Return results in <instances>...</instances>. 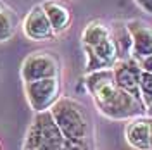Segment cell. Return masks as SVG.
I'll use <instances>...</instances> for the list:
<instances>
[{"label":"cell","instance_id":"7c38bea8","mask_svg":"<svg viewBox=\"0 0 152 150\" xmlns=\"http://www.w3.org/2000/svg\"><path fill=\"white\" fill-rule=\"evenodd\" d=\"M111 38L116 45L119 60L133 59V38L126 23H121V21L114 23L111 26Z\"/></svg>","mask_w":152,"mask_h":150},{"label":"cell","instance_id":"44dd1931","mask_svg":"<svg viewBox=\"0 0 152 150\" xmlns=\"http://www.w3.org/2000/svg\"><path fill=\"white\" fill-rule=\"evenodd\" d=\"M5 9V5H4V4H2V2H0V12H2V10Z\"/></svg>","mask_w":152,"mask_h":150},{"label":"cell","instance_id":"ac0fdd59","mask_svg":"<svg viewBox=\"0 0 152 150\" xmlns=\"http://www.w3.org/2000/svg\"><path fill=\"white\" fill-rule=\"evenodd\" d=\"M138 62H140V67H142V71H145V73H151V74H152V55L145 57V59L138 60Z\"/></svg>","mask_w":152,"mask_h":150},{"label":"cell","instance_id":"7402d4cb","mask_svg":"<svg viewBox=\"0 0 152 150\" xmlns=\"http://www.w3.org/2000/svg\"><path fill=\"white\" fill-rule=\"evenodd\" d=\"M0 150H2V149H0Z\"/></svg>","mask_w":152,"mask_h":150},{"label":"cell","instance_id":"7a4b0ae2","mask_svg":"<svg viewBox=\"0 0 152 150\" xmlns=\"http://www.w3.org/2000/svg\"><path fill=\"white\" fill-rule=\"evenodd\" d=\"M56 124L66 140H85L88 133V117L83 105L69 97H61L50 109Z\"/></svg>","mask_w":152,"mask_h":150},{"label":"cell","instance_id":"9a60e30c","mask_svg":"<svg viewBox=\"0 0 152 150\" xmlns=\"http://www.w3.org/2000/svg\"><path fill=\"white\" fill-rule=\"evenodd\" d=\"M140 97L147 109V105L152 102V74L145 71H142V76H140Z\"/></svg>","mask_w":152,"mask_h":150},{"label":"cell","instance_id":"3957f363","mask_svg":"<svg viewBox=\"0 0 152 150\" xmlns=\"http://www.w3.org/2000/svg\"><path fill=\"white\" fill-rule=\"evenodd\" d=\"M66 138L56 124L50 111L38 112L31 122L23 150H62Z\"/></svg>","mask_w":152,"mask_h":150},{"label":"cell","instance_id":"2e32d148","mask_svg":"<svg viewBox=\"0 0 152 150\" xmlns=\"http://www.w3.org/2000/svg\"><path fill=\"white\" fill-rule=\"evenodd\" d=\"M64 150H88L85 140H66L64 141Z\"/></svg>","mask_w":152,"mask_h":150},{"label":"cell","instance_id":"52a82bcc","mask_svg":"<svg viewBox=\"0 0 152 150\" xmlns=\"http://www.w3.org/2000/svg\"><path fill=\"white\" fill-rule=\"evenodd\" d=\"M23 33L28 40L33 42H45V40H54L57 36L56 31L52 29L50 23H48L45 12L42 9V5H35L28 14L24 16L23 23H21Z\"/></svg>","mask_w":152,"mask_h":150},{"label":"cell","instance_id":"277c9868","mask_svg":"<svg viewBox=\"0 0 152 150\" xmlns=\"http://www.w3.org/2000/svg\"><path fill=\"white\" fill-rule=\"evenodd\" d=\"M24 95L28 98V103L35 112H45L50 111L52 105L61 98V79L59 78H47L23 83Z\"/></svg>","mask_w":152,"mask_h":150},{"label":"cell","instance_id":"8fae6325","mask_svg":"<svg viewBox=\"0 0 152 150\" xmlns=\"http://www.w3.org/2000/svg\"><path fill=\"white\" fill-rule=\"evenodd\" d=\"M42 9L45 12V16H47L52 29L56 31V35L64 33L71 26L73 16H71V10L67 9L64 4L56 2V0H47V2L42 4Z\"/></svg>","mask_w":152,"mask_h":150},{"label":"cell","instance_id":"4fadbf2b","mask_svg":"<svg viewBox=\"0 0 152 150\" xmlns=\"http://www.w3.org/2000/svg\"><path fill=\"white\" fill-rule=\"evenodd\" d=\"M109 38H111V26H107L102 21H92L90 24H86L81 33V43L83 48H92Z\"/></svg>","mask_w":152,"mask_h":150},{"label":"cell","instance_id":"d6986e66","mask_svg":"<svg viewBox=\"0 0 152 150\" xmlns=\"http://www.w3.org/2000/svg\"><path fill=\"white\" fill-rule=\"evenodd\" d=\"M145 112H147V116H149V117L152 119V102L147 105V111H145Z\"/></svg>","mask_w":152,"mask_h":150},{"label":"cell","instance_id":"e0dca14e","mask_svg":"<svg viewBox=\"0 0 152 150\" xmlns=\"http://www.w3.org/2000/svg\"><path fill=\"white\" fill-rule=\"evenodd\" d=\"M140 9H143L147 14H152V0H133Z\"/></svg>","mask_w":152,"mask_h":150},{"label":"cell","instance_id":"ffe728a7","mask_svg":"<svg viewBox=\"0 0 152 150\" xmlns=\"http://www.w3.org/2000/svg\"><path fill=\"white\" fill-rule=\"evenodd\" d=\"M149 124H151V150H152V119L149 117Z\"/></svg>","mask_w":152,"mask_h":150},{"label":"cell","instance_id":"8992f818","mask_svg":"<svg viewBox=\"0 0 152 150\" xmlns=\"http://www.w3.org/2000/svg\"><path fill=\"white\" fill-rule=\"evenodd\" d=\"M114 81L116 84L133 95L135 98L142 100L140 97V76H142V67L137 59H128V60H118V64L113 67Z\"/></svg>","mask_w":152,"mask_h":150},{"label":"cell","instance_id":"5bb4252c","mask_svg":"<svg viewBox=\"0 0 152 150\" xmlns=\"http://www.w3.org/2000/svg\"><path fill=\"white\" fill-rule=\"evenodd\" d=\"M16 28H18V19L12 10L5 7L0 12V42L10 40L16 33Z\"/></svg>","mask_w":152,"mask_h":150},{"label":"cell","instance_id":"5b68a950","mask_svg":"<svg viewBox=\"0 0 152 150\" xmlns=\"http://www.w3.org/2000/svg\"><path fill=\"white\" fill-rule=\"evenodd\" d=\"M61 66L59 60L48 52H33L24 57L21 64V79L23 83L47 79V78H59Z\"/></svg>","mask_w":152,"mask_h":150},{"label":"cell","instance_id":"9c48e42d","mask_svg":"<svg viewBox=\"0 0 152 150\" xmlns=\"http://www.w3.org/2000/svg\"><path fill=\"white\" fill-rule=\"evenodd\" d=\"M126 24L133 38V59L142 60L152 55V24L142 19H132Z\"/></svg>","mask_w":152,"mask_h":150},{"label":"cell","instance_id":"30bf717a","mask_svg":"<svg viewBox=\"0 0 152 150\" xmlns=\"http://www.w3.org/2000/svg\"><path fill=\"white\" fill-rule=\"evenodd\" d=\"M126 141L137 150H151V124L149 117H137L128 122L126 130Z\"/></svg>","mask_w":152,"mask_h":150},{"label":"cell","instance_id":"6da1fadb","mask_svg":"<svg viewBox=\"0 0 152 150\" xmlns=\"http://www.w3.org/2000/svg\"><path fill=\"white\" fill-rule=\"evenodd\" d=\"M86 90L90 92L99 112L109 119H137L145 114V105L142 100L135 98L128 92L121 90L114 81L113 69L88 73L85 78Z\"/></svg>","mask_w":152,"mask_h":150},{"label":"cell","instance_id":"ba28073f","mask_svg":"<svg viewBox=\"0 0 152 150\" xmlns=\"http://www.w3.org/2000/svg\"><path fill=\"white\" fill-rule=\"evenodd\" d=\"M85 54H86V66H85L86 74L88 73H95V71L113 69L118 64V60H119L113 38L102 42L97 47L85 48Z\"/></svg>","mask_w":152,"mask_h":150}]
</instances>
